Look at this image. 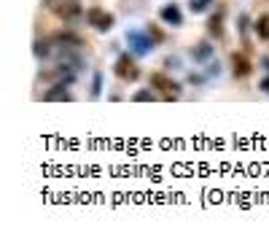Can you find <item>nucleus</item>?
<instances>
[{
  "mask_svg": "<svg viewBox=\"0 0 269 237\" xmlns=\"http://www.w3.org/2000/svg\"><path fill=\"white\" fill-rule=\"evenodd\" d=\"M207 30L213 32L215 38L221 35V32H224V27H221V14H215V16H210V22H207Z\"/></svg>",
  "mask_w": 269,
  "mask_h": 237,
  "instance_id": "11",
  "label": "nucleus"
},
{
  "mask_svg": "<svg viewBox=\"0 0 269 237\" xmlns=\"http://www.w3.org/2000/svg\"><path fill=\"white\" fill-rule=\"evenodd\" d=\"M102 89V73H94V81H91V97H100Z\"/></svg>",
  "mask_w": 269,
  "mask_h": 237,
  "instance_id": "15",
  "label": "nucleus"
},
{
  "mask_svg": "<svg viewBox=\"0 0 269 237\" xmlns=\"http://www.w3.org/2000/svg\"><path fill=\"white\" fill-rule=\"evenodd\" d=\"M48 8L65 22H73L75 16L81 14V5L75 3V0H48Z\"/></svg>",
  "mask_w": 269,
  "mask_h": 237,
  "instance_id": "4",
  "label": "nucleus"
},
{
  "mask_svg": "<svg viewBox=\"0 0 269 237\" xmlns=\"http://www.w3.org/2000/svg\"><path fill=\"white\" fill-rule=\"evenodd\" d=\"M258 89H264V92L269 95V75H267V78H261V81H258Z\"/></svg>",
  "mask_w": 269,
  "mask_h": 237,
  "instance_id": "17",
  "label": "nucleus"
},
{
  "mask_svg": "<svg viewBox=\"0 0 269 237\" xmlns=\"http://www.w3.org/2000/svg\"><path fill=\"white\" fill-rule=\"evenodd\" d=\"M213 57V46L210 43H197V46L191 48V59L194 62H204V59Z\"/></svg>",
  "mask_w": 269,
  "mask_h": 237,
  "instance_id": "8",
  "label": "nucleus"
},
{
  "mask_svg": "<svg viewBox=\"0 0 269 237\" xmlns=\"http://www.w3.org/2000/svg\"><path fill=\"white\" fill-rule=\"evenodd\" d=\"M250 62H247L245 54H231V73L237 75V78H245V75H250Z\"/></svg>",
  "mask_w": 269,
  "mask_h": 237,
  "instance_id": "7",
  "label": "nucleus"
},
{
  "mask_svg": "<svg viewBox=\"0 0 269 237\" xmlns=\"http://www.w3.org/2000/svg\"><path fill=\"white\" fill-rule=\"evenodd\" d=\"M127 43L129 48H132V54H137V57H145V54L154 51V35H151L148 30H129L127 32Z\"/></svg>",
  "mask_w": 269,
  "mask_h": 237,
  "instance_id": "1",
  "label": "nucleus"
},
{
  "mask_svg": "<svg viewBox=\"0 0 269 237\" xmlns=\"http://www.w3.org/2000/svg\"><path fill=\"white\" fill-rule=\"evenodd\" d=\"M65 86H67V84H57L51 92L43 95V100H70V92H65Z\"/></svg>",
  "mask_w": 269,
  "mask_h": 237,
  "instance_id": "9",
  "label": "nucleus"
},
{
  "mask_svg": "<svg viewBox=\"0 0 269 237\" xmlns=\"http://www.w3.org/2000/svg\"><path fill=\"white\" fill-rule=\"evenodd\" d=\"M207 3H210V0H191L188 5H191V11H194V14H199V11H204V8H207Z\"/></svg>",
  "mask_w": 269,
  "mask_h": 237,
  "instance_id": "16",
  "label": "nucleus"
},
{
  "mask_svg": "<svg viewBox=\"0 0 269 237\" xmlns=\"http://www.w3.org/2000/svg\"><path fill=\"white\" fill-rule=\"evenodd\" d=\"M57 41L59 43H73V46H81V38L78 35H70V32H59Z\"/></svg>",
  "mask_w": 269,
  "mask_h": 237,
  "instance_id": "12",
  "label": "nucleus"
},
{
  "mask_svg": "<svg viewBox=\"0 0 269 237\" xmlns=\"http://www.w3.org/2000/svg\"><path fill=\"white\" fill-rule=\"evenodd\" d=\"M151 86L159 89V92H164V97L178 95V92H180V84H175L172 78H167L164 73H154V75H151Z\"/></svg>",
  "mask_w": 269,
  "mask_h": 237,
  "instance_id": "5",
  "label": "nucleus"
},
{
  "mask_svg": "<svg viewBox=\"0 0 269 237\" xmlns=\"http://www.w3.org/2000/svg\"><path fill=\"white\" fill-rule=\"evenodd\" d=\"M51 54V48H48L46 41H35V57H48Z\"/></svg>",
  "mask_w": 269,
  "mask_h": 237,
  "instance_id": "13",
  "label": "nucleus"
},
{
  "mask_svg": "<svg viewBox=\"0 0 269 237\" xmlns=\"http://www.w3.org/2000/svg\"><path fill=\"white\" fill-rule=\"evenodd\" d=\"M264 65H267V70H269V59H264Z\"/></svg>",
  "mask_w": 269,
  "mask_h": 237,
  "instance_id": "18",
  "label": "nucleus"
},
{
  "mask_svg": "<svg viewBox=\"0 0 269 237\" xmlns=\"http://www.w3.org/2000/svg\"><path fill=\"white\" fill-rule=\"evenodd\" d=\"M113 73H116L121 81H134V78H140V68L134 65V59L129 57V54H121V57L116 59V65H113Z\"/></svg>",
  "mask_w": 269,
  "mask_h": 237,
  "instance_id": "3",
  "label": "nucleus"
},
{
  "mask_svg": "<svg viewBox=\"0 0 269 237\" xmlns=\"http://www.w3.org/2000/svg\"><path fill=\"white\" fill-rule=\"evenodd\" d=\"M86 22H89L94 30H100V32H108L113 27V14H108V11H102L100 5H91L89 11H86Z\"/></svg>",
  "mask_w": 269,
  "mask_h": 237,
  "instance_id": "2",
  "label": "nucleus"
},
{
  "mask_svg": "<svg viewBox=\"0 0 269 237\" xmlns=\"http://www.w3.org/2000/svg\"><path fill=\"white\" fill-rule=\"evenodd\" d=\"M132 100H134V102H148V100H154V92H148V89L134 92V95H132Z\"/></svg>",
  "mask_w": 269,
  "mask_h": 237,
  "instance_id": "14",
  "label": "nucleus"
},
{
  "mask_svg": "<svg viewBox=\"0 0 269 237\" xmlns=\"http://www.w3.org/2000/svg\"><path fill=\"white\" fill-rule=\"evenodd\" d=\"M159 16H161V22H164V24H172V27L183 24V14H180V8H178V3L161 5V8H159Z\"/></svg>",
  "mask_w": 269,
  "mask_h": 237,
  "instance_id": "6",
  "label": "nucleus"
},
{
  "mask_svg": "<svg viewBox=\"0 0 269 237\" xmlns=\"http://www.w3.org/2000/svg\"><path fill=\"white\" fill-rule=\"evenodd\" d=\"M256 32H258V38L269 41V14H264V16L256 19Z\"/></svg>",
  "mask_w": 269,
  "mask_h": 237,
  "instance_id": "10",
  "label": "nucleus"
}]
</instances>
